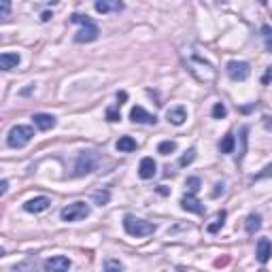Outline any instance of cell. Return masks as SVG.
Masks as SVG:
<instances>
[{
	"mask_svg": "<svg viewBox=\"0 0 272 272\" xmlns=\"http://www.w3.org/2000/svg\"><path fill=\"white\" fill-rule=\"evenodd\" d=\"M168 122H170L172 126H183L185 124V119H187V111L183 109V107H174V109H168Z\"/></svg>",
	"mask_w": 272,
	"mask_h": 272,
	"instance_id": "cell-16",
	"label": "cell"
},
{
	"mask_svg": "<svg viewBox=\"0 0 272 272\" xmlns=\"http://www.w3.org/2000/svg\"><path fill=\"white\" fill-rule=\"evenodd\" d=\"M51 17H53V15H51V13H47V11H45V13L41 15V19H43V21H49Z\"/></svg>",
	"mask_w": 272,
	"mask_h": 272,
	"instance_id": "cell-35",
	"label": "cell"
},
{
	"mask_svg": "<svg viewBox=\"0 0 272 272\" xmlns=\"http://www.w3.org/2000/svg\"><path fill=\"white\" fill-rule=\"evenodd\" d=\"M70 266H73V262L68 258H64V255H55V258H49L43 262V268L49 272H66Z\"/></svg>",
	"mask_w": 272,
	"mask_h": 272,
	"instance_id": "cell-8",
	"label": "cell"
},
{
	"mask_svg": "<svg viewBox=\"0 0 272 272\" xmlns=\"http://www.w3.org/2000/svg\"><path fill=\"white\" fill-rule=\"evenodd\" d=\"M262 34L266 38V49L272 51V28L270 26H262Z\"/></svg>",
	"mask_w": 272,
	"mask_h": 272,
	"instance_id": "cell-25",
	"label": "cell"
},
{
	"mask_svg": "<svg viewBox=\"0 0 272 272\" xmlns=\"http://www.w3.org/2000/svg\"><path fill=\"white\" fill-rule=\"evenodd\" d=\"M105 270H124V264L117 260H109L105 262Z\"/></svg>",
	"mask_w": 272,
	"mask_h": 272,
	"instance_id": "cell-28",
	"label": "cell"
},
{
	"mask_svg": "<svg viewBox=\"0 0 272 272\" xmlns=\"http://www.w3.org/2000/svg\"><path fill=\"white\" fill-rule=\"evenodd\" d=\"M226 70H228V75H230L232 81H245V79L251 75V66H249V64H247V62H238V60L228 62Z\"/></svg>",
	"mask_w": 272,
	"mask_h": 272,
	"instance_id": "cell-7",
	"label": "cell"
},
{
	"mask_svg": "<svg viewBox=\"0 0 272 272\" xmlns=\"http://www.w3.org/2000/svg\"><path fill=\"white\" fill-rule=\"evenodd\" d=\"M6 189H9V181H6V179H4L2 183H0V194H2V196H4V194H6Z\"/></svg>",
	"mask_w": 272,
	"mask_h": 272,
	"instance_id": "cell-34",
	"label": "cell"
},
{
	"mask_svg": "<svg viewBox=\"0 0 272 272\" xmlns=\"http://www.w3.org/2000/svg\"><path fill=\"white\" fill-rule=\"evenodd\" d=\"M100 164V157L94 153V151H83L81 155L77 157V164H75V177H83V174H90L94 172Z\"/></svg>",
	"mask_w": 272,
	"mask_h": 272,
	"instance_id": "cell-5",
	"label": "cell"
},
{
	"mask_svg": "<svg viewBox=\"0 0 272 272\" xmlns=\"http://www.w3.org/2000/svg\"><path fill=\"white\" fill-rule=\"evenodd\" d=\"M126 9L124 0H96V11L107 15V13H122Z\"/></svg>",
	"mask_w": 272,
	"mask_h": 272,
	"instance_id": "cell-9",
	"label": "cell"
},
{
	"mask_svg": "<svg viewBox=\"0 0 272 272\" xmlns=\"http://www.w3.org/2000/svg\"><path fill=\"white\" fill-rule=\"evenodd\" d=\"M234 136H232V134H226V136H223V140L219 142V151H221V153H232V151H234Z\"/></svg>",
	"mask_w": 272,
	"mask_h": 272,
	"instance_id": "cell-20",
	"label": "cell"
},
{
	"mask_svg": "<svg viewBox=\"0 0 272 272\" xmlns=\"http://www.w3.org/2000/svg\"><path fill=\"white\" fill-rule=\"evenodd\" d=\"M172 151H177V142L174 140H164L157 145V153H162V155H170Z\"/></svg>",
	"mask_w": 272,
	"mask_h": 272,
	"instance_id": "cell-21",
	"label": "cell"
},
{
	"mask_svg": "<svg viewBox=\"0 0 272 272\" xmlns=\"http://www.w3.org/2000/svg\"><path fill=\"white\" fill-rule=\"evenodd\" d=\"M32 136H34V130L30 126H13L6 134V145L13 149H21L32 140Z\"/></svg>",
	"mask_w": 272,
	"mask_h": 272,
	"instance_id": "cell-4",
	"label": "cell"
},
{
	"mask_svg": "<svg viewBox=\"0 0 272 272\" xmlns=\"http://www.w3.org/2000/svg\"><path fill=\"white\" fill-rule=\"evenodd\" d=\"M270 79H272V68H268V70H266V75H264L262 83H264V85H268V83H270Z\"/></svg>",
	"mask_w": 272,
	"mask_h": 272,
	"instance_id": "cell-32",
	"label": "cell"
},
{
	"mask_svg": "<svg viewBox=\"0 0 272 272\" xmlns=\"http://www.w3.org/2000/svg\"><path fill=\"white\" fill-rule=\"evenodd\" d=\"M107 119H109V122H119V119H122V115H119L117 109H109V111H107Z\"/></svg>",
	"mask_w": 272,
	"mask_h": 272,
	"instance_id": "cell-30",
	"label": "cell"
},
{
	"mask_svg": "<svg viewBox=\"0 0 272 272\" xmlns=\"http://www.w3.org/2000/svg\"><path fill=\"white\" fill-rule=\"evenodd\" d=\"M226 115H228L226 105H223V102H217V105L213 107V117H215V119H223Z\"/></svg>",
	"mask_w": 272,
	"mask_h": 272,
	"instance_id": "cell-23",
	"label": "cell"
},
{
	"mask_svg": "<svg viewBox=\"0 0 272 272\" xmlns=\"http://www.w3.org/2000/svg\"><path fill=\"white\" fill-rule=\"evenodd\" d=\"M32 122H34V126L38 128V130H51V128L55 126V117L53 115H47V113H36V115H32Z\"/></svg>",
	"mask_w": 272,
	"mask_h": 272,
	"instance_id": "cell-13",
	"label": "cell"
},
{
	"mask_svg": "<svg viewBox=\"0 0 272 272\" xmlns=\"http://www.w3.org/2000/svg\"><path fill=\"white\" fill-rule=\"evenodd\" d=\"M70 21L73 23H81V30L77 32V36H75V41L77 43H94L96 38H98V34H100V30H98V26L87 17V15H79V13H75L73 17H70Z\"/></svg>",
	"mask_w": 272,
	"mask_h": 272,
	"instance_id": "cell-2",
	"label": "cell"
},
{
	"mask_svg": "<svg viewBox=\"0 0 272 272\" xmlns=\"http://www.w3.org/2000/svg\"><path fill=\"white\" fill-rule=\"evenodd\" d=\"M11 13V0H2V6H0V17L6 19Z\"/></svg>",
	"mask_w": 272,
	"mask_h": 272,
	"instance_id": "cell-27",
	"label": "cell"
},
{
	"mask_svg": "<svg viewBox=\"0 0 272 272\" xmlns=\"http://www.w3.org/2000/svg\"><path fill=\"white\" fill-rule=\"evenodd\" d=\"M60 217L62 221H81L85 217H90V204H85V202H73V204H68L66 209H62L60 213Z\"/></svg>",
	"mask_w": 272,
	"mask_h": 272,
	"instance_id": "cell-6",
	"label": "cell"
},
{
	"mask_svg": "<svg viewBox=\"0 0 272 272\" xmlns=\"http://www.w3.org/2000/svg\"><path fill=\"white\" fill-rule=\"evenodd\" d=\"M223 219H226V213H219L217 215V219H215V223H211V226H209V232H211V234H215V232H217L221 226H223Z\"/></svg>",
	"mask_w": 272,
	"mask_h": 272,
	"instance_id": "cell-24",
	"label": "cell"
},
{
	"mask_svg": "<svg viewBox=\"0 0 272 272\" xmlns=\"http://www.w3.org/2000/svg\"><path fill=\"white\" fill-rule=\"evenodd\" d=\"M130 119L134 124H155L157 119H155V115H151V113H147L142 107H134L132 111H130Z\"/></svg>",
	"mask_w": 272,
	"mask_h": 272,
	"instance_id": "cell-12",
	"label": "cell"
},
{
	"mask_svg": "<svg viewBox=\"0 0 272 272\" xmlns=\"http://www.w3.org/2000/svg\"><path fill=\"white\" fill-rule=\"evenodd\" d=\"M19 62H21L19 53H9V51H6V53L0 55V68H2V70H13V68H17Z\"/></svg>",
	"mask_w": 272,
	"mask_h": 272,
	"instance_id": "cell-17",
	"label": "cell"
},
{
	"mask_svg": "<svg viewBox=\"0 0 272 272\" xmlns=\"http://www.w3.org/2000/svg\"><path fill=\"white\" fill-rule=\"evenodd\" d=\"M126 98H128V94H126V92H119V94H117V105H124Z\"/></svg>",
	"mask_w": 272,
	"mask_h": 272,
	"instance_id": "cell-33",
	"label": "cell"
},
{
	"mask_svg": "<svg viewBox=\"0 0 272 272\" xmlns=\"http://www.w3.org/2000/svg\"><path fill=\"white\" fill-rule=\"evenodd\" d=\"M194 159H196V149H189L187 153L181 157V162H179V164H181V166H189L191 162H194Z\"/></svg>",
	"mask_w": 272,
	"mask_h": 272,
	"instance_id": "cell-26",
	"label": "cell"
},
{
	"mask_svg": "<svg viewBox=\"0 0 272 272\" xmlns=\"http://www.w3.org/2000/svg\"><path fill=\"white\" fill-rule=\"evenodd\" d=\"M255 255H258V262H260V264H266V262L270 260V255H272V243L268 241V238H260Z\"/></svg>",
	"mask_w": 272,
	"mask_h": 272,
	"instance_id": "cell-15",
	"label": "cell"
},
{
	"mask_svg": "<svg viewBox=\"0 0 272 272\" xmlns=\"http://www.w3.org/2000/svg\"><path fill=\"white\" fill-rule=\"evenodd\" d=\"M109 200H111V194H109L107 189L105 191H96V194H94V202L98 204V206H105Z\"/></svg>",
	"mask_w": 272,
	"mask_h": 272,
	"instance_id": "cell-22",
	"label": "cell"
},
{
	"mask_svg": "<svg viewBox=\"0 0 272 272\" xmlns=\"http://www.w3.org/2000/svg\"><path fill=\"white\" fill-rule=\"evenodd\" d=\"M262 2H266V0H262Z\"/></svg>",
	"mask_w": 272,
	"mask_h": 272,
	"instance_id": "cell-37",
	"label": "cell"
},
{
	"mask_svg": "<svg viewBox=\"0 0 272 272\" xmlns=\"http://www.w3.org/2000/svg\"><path fill=\"white\" fill-rule=\"evenodd\" d=\"M117 151H124V153H130V151H136V140L132 136H122V138L117 140Z\"/></svg>",
	"mask_w": 272,
	"mask_h": 272,
	"instance_id": "cell-18",
	"label": "cell"
},
{
	"mask_svg": "<svg viewBox=\"0 0 272 272\" xmlns=\"http://www.w3.org/2000/svg\"><path fill=\"white\" fill-rule=\"evenodd\" d=\"M245 228H247V232H249V234H255V232H258V230L262 228V217H260L258 213L249 215V217H247V223H245Z\"/></svg>",
	"mask_w": 272,
	"mask_h": 272,
	"instance_id": "cell-19",
	"label": "cell"
},
{
	"mask_svg": "<svg viewBox=\"0 0 272 272\" xmlns=\"http://www.w3.org/2000/svg\"><path fill=\"white\" fill-rule=\"evenodd\" d=\"M181 206H183V211H189V213H196V215H202V213H204V206H202V202H200V200L194 196V191L181 198Z\"/></svg>",
	"mask_w": 272,
	"mask_h": 272,
	"instance_id": "cell-11",
	"label": "cell"
},
{
	"mask_svg": "<svg viewBox=\"0 0 272 272\" xmlns=\"http://www.w3.org/2000/svg\"><path fill=\"white\" fill-rule=\"evenodd\" d=\"M183 60H185L187 70L198 79L200 83H211L213 79H215V68L200 53H196V51L183 53Z\"/></svg>",
	"mask_w": 272,
	"mask_h": 272,
	"instance_id": "cell-1",
	"label": "cell"
},
{
	"mask_svg": "<svg viewBox=\"0 0 272 272\" xmlns=\"http://www.w3.org/2000/svg\"><path fill=\"white\" fill-rule=\"evenodd\" d=\"M155 170H157V166H155V162H153V157H142V159H140V166H138L140 179H153Z\"/></svg>",
	"mask_w": 272,
	"mask_h": 272,
	"instance_id": "cell-14",
	"label": "cell"
},
{
	"mask_svg": "<svg viewBox=\"0 0 272 272\" xmlns=\"http://www.w3.org/2000/svg\"><path fill=\"white\" fill-rule=\"evenodd\" d=\"M34 270L36 268V262H23V264H17V266H15V270Z\"/></svg>",
	"mask_w": 272,
	"mask_h": 272,
	"instance_id": "cell-31",
	"label": "cell"
},
{
	"mask_svg": "<svg viewBox=\"0 0 272 272\" xmlns=\"http://www.w3.org/2000/svg\"><path fill=\"white\" fill-rule=\"evenodd\" d=\"M124 228L130 236H136V238H142V236H149L155 232V226L153 223H149L145 219H138L134 217V215H126L124 217Z\"/></svg>",
	"mask_w": 272,
	"mask_h": 272,
	"instance_id": "cell-3",
	"label": "cell"
},
{
	"mask_svg": "<svg viewBox=\"0 0 272 272\" xmlns=\"http://www.w3.org/2000/svg\"><path fill=\"white\" fill-rule=\"evenodd\" d=\"M264 119H266V128H268V130H272V117H264Z\"/></svg>",
	"mask_w": 272,
	"mask_h": 272,
	"instance_id": "cell-36",
	"label": "cell"
},
{
	"mask_svg": "<svg viewBox=\"0 0 272 272\" xmlns=\"http://www.w3.org/2000/svg\"><path fill=\"white\" fill-rule=\"evenodd\" d=\"M49 204H51V200L47 198V196H36V198H32L28 200L26 204H23V211H28V213H43L49 209Z\"/></svg>",
	"mask_w": 272,
	"mask_h": 272,
	"instance_id": "cell-10",
	"label": "cell"
},
{
	"mask_svg": "<svg viewBox=\"0 0 272 272\" xmlns=\"http://www.w3.org/2000/svg\"><path fill=\"white\" fill-rule=\"evenodd\" d=\"M187 187L196 194V191L200 189V179H198V177H189V179H187Z\"/></svg>",
	"mask_w": 272,
	"mask_h": 272,
	"instance_id": "cell-29",
	"label": "cell"
}]
</instances>
